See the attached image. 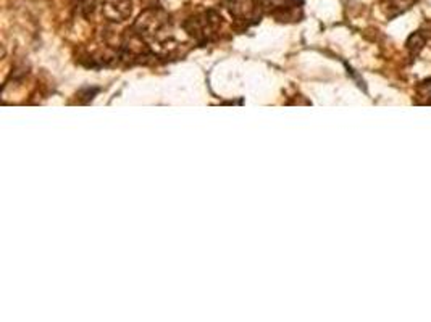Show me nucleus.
I'll use <instances>...</instances> for the list:
<instances>
[{"label": "nucleus", "instance_id": "obj_2", "mask_svg": "<svg viewBox=\"0 0 431 322\" xmlns=\"http://www.w3.org/2000/svg\"><path fill=\"white\" fill-rule=\"evenodd\" d=\"M228 7L231 16H235L237 21L255 23L259 18L260 8L255 0H229Z\"/></svg>", "mask_w": 431, "mask_h": 322}, {"label": "nucleus", "instance_id": "obj_1", "mask_svg": "<svg viewBox=\"0 0 431 322\" xmlns=\"http://www.w3.org/2000/svg\"><path fill=\"white\" fill-rule=\"evenodd\" d=\"M222 26V16L215 10L199 13L185 23V29L192 39L199 44H205L217 38V32Z\"/></svg>", "mask_w": 431, "mask_h": 322}, {"label": "nucleus", "instance_id": "obj_3", "mask_svg": "<svg viewBox=\"0 0 431 322\" xmlns=\"http://www.w3.org/2000/svg\"><path fill=\"white\" fill-rule=\"evenodd\" d=\"M102 13L110 21H123L131 15L130 0H104Z\"/></svg>", "mask_w": 431, "mask_h": 322}]
</instances>
